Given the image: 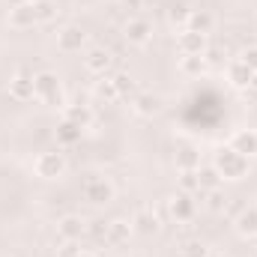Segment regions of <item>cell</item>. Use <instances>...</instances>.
Segmentation results:
<instances>
[{"label":"cell","instance_id":"obj_1","mask_svg":"<svg viewBox=\"0 0 257 257\" xmlns=\"http://www.w3.org/2000/svg\"><path fill=\"white\" fill-rule=\"evenodd\" d=\"M212 168L221 174V180H242L248 174V159L242 153H236L233 147H218L215 159H212Z\"/></svg>","mask_w":257,"mask_h":257},{"label":"cell","instance_id":"obj_2","mask_svg":"<svg viewBox=\"0 0 257 257\" xmlns=\"http://www.w3.org/2000/svg\"><path fill=\"white\" fill-rule=\"evenodd\" d=\"M33 96L42 105H60L63 102V81L54 72H36L33 75Z\"/></svg>","mask_w":257,"mask_h":257},{"label":"cell","instance_id":"obj_3","mask_svg":"<svg viewBox=\"0 0 257 257\" xmlns=\"http://www.w3.org/2000/svg\"><path fill=\"white\" fill-rule=\"evenodd\" d=\"M81 194H84V200H90L93 206H105V203H111V200L117 197V189H114V183H111L108 177L90 174V177L81 183Z\"/></svg>","mask_w":257,"mask_h":257},{"label":"cell","instance_id":"obj_4","mask_svg":"<svg viewBox=\"0 0 257 257\" xmlns=\"http://www.w3.org/2000/svg\"><path fill=\"white\" fill-rule=\"evenodd\" d=\"M33 174L39 180H60L66 174V156L57 150H45L33 159Z\"/></svg>","mask_w":257,"mask_h":257},{"label":"cell","instance_id":"obj_5","mask_svg":"<svg viewBox=\"0 0 257 257\" xmlns=\"http://www.w3.org/2000/svg\"><path fill=\"white\" fill-rule=\"evenodd\" d=\"M9 96L15 99V102H30V99H36L33 96V72L30 69H18L12 78H9Z\"/></svg>","mask_w":257,"mask_h":257},{"label":"cell","instance_id":"obj_6","mask_svg":"<svg viewBox=\"0 0 257 257\" xmlns=\"http://www.w3.org/2000/svg\"><path fill=\"white\" fill-rule=\"evenodd\" d=\"M123 36H126L128 45L144 48V45H150V42H153V24H150L147 18H128L126 27H123Z\"/></svg>","mask_w":257,"mask_h":257},{"label":"cell","instance_id":"obj_7","mask_svg":"<svg viewBox=\"0 0 257 257\" xmlns=\"http://www.w3.org/2000/svg\"><path fill=\"white\" fill-rule=\"evenodd\" d=\"M194 212H197V203L192 200V194L186 192H177L168 197V215L174 221H192Z\"/></svg>","mask_w":257,"mask_h":257},{"label":"cell","instance_id":"obj_8","mask_svg":"<svg viewBox=\"0 0 257 257\" xmlns=\"http://www.w3.org/2000/svg\"><path fill=\"white\" fill-rule=\"evenodd\" d=\"M87 45V33H84V27H78V24H66L63 30L57 33V48L66 51V54H75V51H81Z\"/></svg>","mask_w":257,"mask_h":257},{"label":"cell","instance_id":"obj_9","mask_svg":"<svg viewBox=\"0 0 257 257\" xmlns=\"http://www.w3.org/2000/svg\"><path fill=\"white\" fill-rule=\"evenodd\" d=\"M132 221L126 218H114V221H108V227H105V245H111V248H123L128 245V239H132Z\"/></svg>","mask_w":257,"mask_h":257},{"label":"cell","instance_id":"obj_10","mask_svg":"<svg viewBox=\"0 0 257 257\" xmlns=\"http://www.w3.org/2000/svg\"><path fill=\"white\" fill-rule=\"evenodd\" d=\"M111 66H114V54H111L108 48H90L87 57H84V69L93 72V75H99V78L108 75Z\"/></svg>","mask_w":257,"mask_h":257},{"label":"cell","instance_id":"obj_11","mask_svg":"<svg viewBox=\"0 0 257 257\" xmlns=\"http://www.w3.org/2000/svg\"><path fill=\"white\" fill-rule=\"evenodd\" d=\"M84 233H87V221H84L81 215H63V218L57 221V236H60L63 242H78Z\"/></svg>","mask_w":257,"mask_h":257},{"label":"cell","instance_id":"obj_12","mask_svg":"<svg viewBox=\"0 0 257 257\" xmlns=\"http://www.w3.org/2000/svg\"><path fill=\"white\" fill-rule=\"evenodd\" d=\"M177 48H180V54H200V57H203V51L209 48V42H206V33L180 30V36H177Z\"/></svg>","mask_w":257,"mask_h":257},{"label":"cell","instance_id":"obj_13","mask_svg":"<svg viewBox=\"0 0 257 257\" xmlns=\"http://www.w3.org/2000/svg\"><path fill=\"white\" fill-rule=\"evenodd\" d=\"M227 147H233V150H236V153H242L245 159L257 156V128H236Z\"/></svg>","mask_w":257,"mask_h":257},{"label":"cell","instance_id":"obj_14","mask_svg":"<svg viewBox=\"0 0 257 257\" xmlns=\"http://www.w3.org/2000/svg\"><path fill=\"white\" fill-rule=\"evenodd\" d=\"M132 111L138 114V117H156L159 111H162V99L156 96V93H135L132 96Z\"/></svg>","mask_w":257,"mask_h":257},{"label":"cell","instance_id":"obj_15","mask_svg":"<svg viewBox=\"0 0 257 257\" xmlns=\"http://www.w3.org/2000/svg\"><path fill=\"white\" fill-rule=\"evenodd\" d=\"M6 21H9V27H15V30H27V27H33V24H39V21H36V12H33V3H18V6H12Z\"/></svg>","mask_w":257,"mask_h":257},{"label":"cell","instance_id":"obj_16","mask_svg":"<svg viewBox=\"0 0 257 257\" xmlns=\"http://www.w3.org/2000/svg\"><path fill=\"white\" fill-rule=\"evenodd\" d=\"M233 230H236L242 239L257 236V206H245V209H239V215L233 218Z\"/></svg>","mask_w":257,"mask_h":257},{"label":"cell","instance_id":"obj_17","mask_svg":"<svg viewBox=\"0 0 257 257\" xmlns=\"http://www.w3.org/2000/svg\"><path fill=\"white\" fill-rule=\"evenodd\" d=\"M132 230H135V233H144V236L156 233V230H159V218H156V212H153L150 206H141V209L132 215Z\"/></svg>","mask_w":257,"mask_h":257},{"label":"cell","instance_id":"obj_18","mask_svg":"<svg viewBox=\"0 0 257 257\" xmlns=\"http://www.w3.org/2000/svg\"><path fill=\"white\" fill-rule=\"evenodd\" d=\"M251 78H254V72H251L245 63H239V60L227 63V81H230V87H236V90H248Z\"/></svg>","mask_w":257,"mask_h":257},{"label":"cell","instance_id":"obj_19","mask_svg":"<svg viewBox=\"0 0 257 257\" xmlns=\"http://www.w3.org/2000/svg\"><path fill=\"white\" fill-rule=\"evenodd\" d=\"M63 120L87 128L93 123V108H90V105H63Z\"/></svg>","mask_w":257,"mask_h":257},{"label":"cell","instance_id":"obj_20","mask_svg":"<svg viewBox=\"0 0 257 257\" xmlns=\"http://www.w3.org/2000/svg\"><path fill=\"white\" fill-rule=\"evenodd\" d=\"M93 93H96V99H102V102H117V99H123L120 96V90H117V84H114V78H108V75H102L99 81H96V87H93Z\"/></svg>","mask_w":257,"mask_h":257},{"label":"cell","instance_id":"obj_21","mask_svg":"<svg viewBox=\"0 0 257 257\" xmlns=\"http://www.w3.org/2000/svg\"><path fill=\"white\" fill-rule=\"evenodd\" d=\"M180 72H183L186 78H200V75L206 72V60H203L200 54H183V57H180Z\"/></svg>","mask_w":257,"mask_h":257},{"label":"cell","instance_id":"obj_22","mask_svg":"<svg viewBox=\"0 0 257 257\" xmlns=\"http://www.w3.org/2000/svg\"><path fill=\"white\" fill-rule=\"evenodd\" d=\"M186 30L209 33V30H212V15H209L206 9H192V12H189V21H186Z\"/></svg>","mask_w":257,"mask_h":257},{"label":"cell","instance_id":"obj_23","mask_svg":"<svg viewBox=\"0 0 257 257\" xmlns=\"http://www.w3.org/2000/svg\"><path fill=\"white\" fill-rule=\"evenodd\" d=\"M177 168H180V171H197V168H200V153H197V147L186 144V147L177 153Z\"/></svg>","mask_w":257,"mask_h":257},{"label":"cell","instance_id":"obj_24","mask_svg":"<svg viewBox=\"0 0 257 257\" xmlns=\"http://www.w3.org/2000/svg\"><path fill=\"white\" fill-rule=\"evenodd\" d=\"M81 135H84V128L75 126V123H69V120H63V123L57 126V141H60V144H66V147L78 144V141H81Z\"/></svg>","mask_w":257,"mask_h":257},{"label":"cell","instance_id":"obj_25","mask_svg":"<svg viewBox=\"0 0 257 257\" xmlns=\"http://www.w3.org/2000/svg\"><path fill=\"white\" fill-rule=\"evenodd\" d=\"M197 180H200V192H212L221 186V174L209 165V168H197Z\"/></svg>","mask_w":257,"mask_h":257},{"label":"cell","instance_id":"obj_26","mask_svg":"<svg viewBox=\"0 0 257 257\" xmlns=\"http://www.w3.org/2000/svg\"><path fill=\"white\" fill-rule=\"evenodd\" d=\"M180 257H209V245L200 239H186L180 248Z\"/></svg>","mask_w":257,"mask_h":257},{"label":"cell","instance_id":"obj_27","mask_svg":"<svg viewBox=\"0 0 257 257\" xmlns=\"http://www.w3.org/2000/svg\"><path fill=\"white\" fill-rule=\"evenodd\" d=\"M33 12H36V21H39V24H45V21H54L57 6H54L51 0H36V3H33Z\"/></svg>","mask_w":257,"mask_h":257},{"label":"cell","instance_id":"obj_28","mask_svg":"<svg viewBox=\"0 0 257 257\" xmlns=\"http://www.w3.org/2000/svg\"><path fill=\"white\" fill-rule=\"evenodd\" d=\"M189 6H183V3H177V6H171L168 9V21L174 24V27H180V30H186V21H189Z\"/></svg>","mask_w":257,"mask_h":257},{"label":"cell","instance_id":"obj_29","mask_svg":"<svg viewBox=\"0 0 257 257\" xmlns=\"http://www.w3.org/2000/svg\"><path fill=\"white\" fill-rule=\"evenodd\" d=\"M180 192H186V194L200 192V180H197V171H180Z\"/></svg>","mask_w":257,"mask_h":257},{"label":"cell","instance_id":"obj_30","mask_svg":"<svg viewBox=\"0 0 257 257\" xmlns=\"http://www.w3.org/2000/svg\"><path fill=\"white\" fill-rule=\"evenodd\" d=\"M206 206L212 209V212H224V206H227V197L221 189H212V192H206Z\"/></svg>","mask_w":257,"mask_h":257},{"label":"cell","instance_id":"obj_31","mask_svg":"<svg viewBox=\"0 0 257 257\" xmlns=\"http://www.w3.org/2000/svg\"><path fill=\"white\" fill-rule=\"evenodd\" d=\"M114 84H117L120 96H128V93H135V78H132L128 72H117V75H114Z\"/></svg>","mask_w":257,"mask_h":257},{"label":"cell","instance_id":"obj_32","mask_svg":"<svg viewBox=\"0 0 257 257\" xmlns=\"http://www.w3.org/2000/svg\"><path fill=\"white\" fill-rule=\"evenodd\" d=\"M239 63H245L251 72H257V45H245L242 51H239V57H236Z\"/></svg>","mask_w":257,"mask_h":257},{"label":"cell","instance_id":"obj_33","mask_svg":"<svg viewBox=\"0 0 257 257\" xmlns=\"http://www.w3.org/2000/svg\"><path fill=\"white\" fill-rule=\"evenodd\" d=\"M78 251H81V248H78V242H63V251H60V257H75Z\"/></svg>","mask_w":257,"mask_h":257},{"label":"cell","instance_id":"obj_34","mask_svg":"<svg viewBox=\"0 0 257 257\" xmlns=\"http://www.w3.org/2000/svg\"><path fill=\"white\" fill-rule=\"evenodd\" d=\"M248 96H254L257 99V72H254V78H251V84H248V90H245Z\"/></svg>","mask_w":257,"mask_h":257},{"label":"cell","instance_id":"obj_35","mask_svg":"<svg viewBox=\"0 0 257 257\" xmlns=\"http://www.w3.org/2000/svg\"><path fill=\"white\" fill-rule=\"evenodd\" d=\"M128 9H144V0H126Z\"/></svg>","mask_w":257,"mask_h":257},{"label":"cell","instance_id":"obj_36","mask_svg":"<svg viewBox=\"0 0 257 257\" xmlns=\"http://www.w3.org/2000/svg\"><path fill=\"white\" fill-rule=\"evenodd\" d=\"M75 257H96V254H93V251H78Z\"/></svg>","mask_w":257,"mask_h":257},{"label":"cell","instance_id":"obj_37","mask_svg":"<svg viewBox=\"0 0 257 257\" xmlns=\"http://www.w3.org/2000/svg\"><path fill=\"white\" fill-rule=\"evenodd\" d=\"M209 257H227L224 251H209Z\"/></svg>","mask_w":257,"mask_h":257},{"label":"cell","instance_id":"obj_38","mask_svg":"<svg viewBox=\"0 0 257 257\" xmlns=\"http://www.w3.org/2000/svg\"><path fill=\"white\" fill-rule=\"evenodd\" d=\"M147 3H159V0H144V6H147Z\"/></svg>","mask_w":257,"mask_h":257},{"label":"cell","instance_id":"obj_39","mask_svg":"<svg viewBox=\"0 0 257 257\" xmlns=\"http://www.w3.org/2000/svg\"><path fill=\"white\" fill-rule=\"evenodd\" d=\"M24 3H36V0H24Z\"/></svg>","mask_w":257,"mask_h":257}]
</instances>
